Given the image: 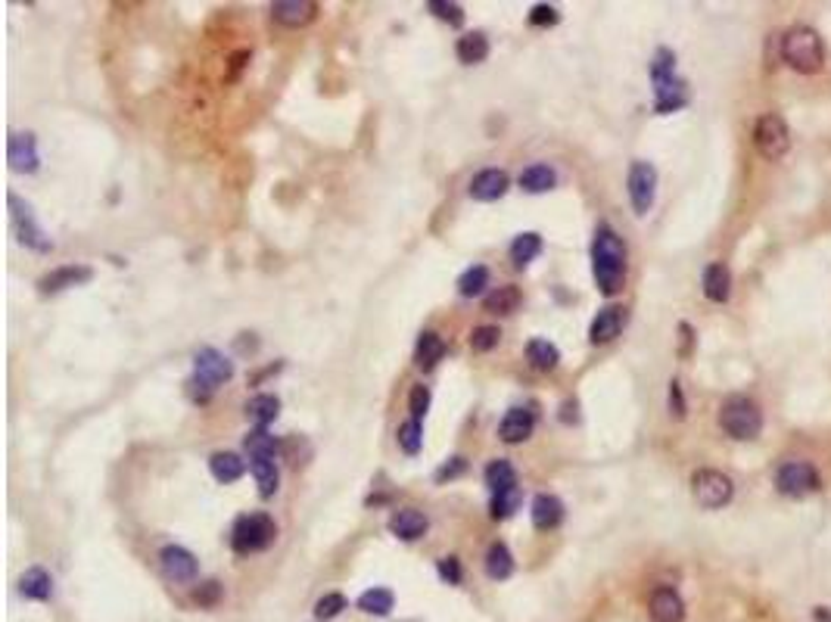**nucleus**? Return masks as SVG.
I'll use <instances>...</instances> for the list:
<instances>
[{"instance_id": "nucleus-41", "label": "nucleus", "mask_w": 831, "mask_h": 622, "mask_svg": "<svg viewBox=\"0 0 831 622\" xmlns=\"http://www.w3.org/2000/svg\"><path fill=\"white\" fill-rule=\"evenodd\" d=\"M499 339H501V330L499 327H493V324H483V327H474V333H470V349L474 352H493L495 345H499Z\"/></svg>"}, {"instance_id": "nucleus-33", "label": "nucleus", "mask_w": 831, "mask_h": 622, "mask_svg": "<svg viewBox=\"0 0 831 622\" xmlns=\"http://www.w3.org/2000/svg\"><path fill=\"white\" fill-rule=\"evenodd\" d=\"M250 470H253V476H256V486H259L261 498H271L274 492H278L280 473H278V464H274V457H253Z\"/></svg>"}, {"instance_id": "nucleus-23", "label": "nucleus", "mask_w": 831, "mask_h": 622, "mask_svg": "<svg viewBox=\"0 0 831 622\" xmlns=\"http://www.w3.org/2000/svg\"><path fill=\"white\" fill-rule=\"evenodd\" d=\"M442 355H446V339L433 330H424L415 345V364L421 371H433L442 362Z\"/></svg>"}, {"instance_id": "nucleus-4", "label": "nucleus", "mask_w": 831, "mask_h": 622, "mask_svg": "<svg viewBox=\"0 0 831 622\" xmlns=\"http://www.w3.org/2000/svg\"><path fill=\"white\" fill-rule=\"evenodd\" d=\"M719 427L725 436L738 442H750L763 433V411L754 398L748 396H729L719 405Z\"/></svg>"}, {"instance_id": "nucleus-13", "label": "nucleus", "mask_w": 831, "mask_h": 622, "mask_svg": "<svg viewBox=\"0 0 831 622\" xmlns=\"http://www.w3.org/2000/svg\"><path fill=\"white\" fill-rule=\"evenodd\" d=\"M193 373L196 377H202L206 383L218 386V383H227V379L234 377V362L231 358H225L218 349H212V345H206V349H200L193 355Z\"/></svg>"}, {"instance_id": "nucleus-40", "label": "nucleus", "mask_w": 831, "mask_h": 622, "mask_svg": "<svg viewBox=\"0 0 831 622\" xmlns=\"http://www.w3.org/2000/svg\"><path fill=\"white\" fill-rule=\"evenodd\" d=\"M427 10L433 13L436 19L449 22L451 29H461V25H464V6L461 4H449V0H430Z\"/></svg>"}, {"instance_id": "nucleus-12", "label": "nucleus", "mask_w": 831, "mask_h": 622, "mask_svg": "<svg viewBox=\"0 0 831 622\" xmlns=\"http://www.w3.org/2000/svg\"><path fill=\"white\" fill-rule=\"evenodd\" d=\"M626 309L623 305H607V309H601L595 314V320L588 324V343L592 345H604V343H613V339L623 333L626 327Z\"/></svg>"}, {"instance_id": "nucleus-43", "label": "nucleus", "mask_w": 831, "mask_h": 622, "mask_svg": "<svg viewBox=\"0 0 831 622\" xmlns=\"http://www.w3.org/2000/svg\"><path fill=\"white\" fill-rule=\"evenodd\" d=\"M430 402H433V396H430V389L427 386H415L411 389V396H408V411H411V421H424L427 417V411H430Z\"/></svg>"}, {"instance_id": "nucleus-34", "label": "nucleus", "mask_w": 831, "mask_h": 622, "mask_svg": "<svg viewBox=\"0 0 831 622\" xmlns=\"http://www.w3.org/2000/svg\"><path fill=\"white\" fill-rule=\"evenodd\" d=\"M392 607H396V594L390 588H368L358 598V610L368 613V617H390Z\"/></svg>"}, {"instance_id": "nucleus-31", "label": "nucleus", "mask_w": 831, "mask_h": 622, "mask_svg": "<svg viewBox=\"0 0 831 622\" xmlns=\"http://www.w3.org/2000/svg\"><path fill=\"white\" fill-rule=\"evenodd\" d=\"M554 184H558V175H554V168L545 166V162H535V166L520 172V187L527 190V193H548Z\"/></svg>"}, {"instance_id": "nucleus-22", "label": "nucleus", "mask_w": 831, "mask_h": 622, "mask_svg": "<svg viewBox=\"0 0 831 622\" xmlns=\"http://www.w3.org/2000/svg\"><path fill=\"white\" fill-rule=\"evenodd\" d=\"M704 296L710 299V302H716V305L729 302V296H732V274H729V268H725L723 261H710V265L704 268Z\"/></svg>"}, {"instance_id": "nucleus-9", "label": "nucleus", "mask_w": 831, "mask_h": 622, "mask_svg": "<svg viewBox=\"0 0 831 622\" xmlns=\"http://www.w3.org/2000/svg\"><path fill=\"white\" fill-rule=\"evenodd\" d=\"M754 143L760 149L763 159H782L791 149V128L778 113H767L757 119L754 128Z\"/></svg>"}, {"instance_id": "nucleus-19", "label": "nucleus", "mask_w": 831, "mask_h": 622, "mask_svg": "<svg viewBox=\"0 0 831 622\" xmlns=\"http://www.w3.org/2000/svg\"><path fill=\"white\" fill-rule=\"evenodd\" d=\"M533 430H535L533 408H511L499 423V439L508 445H520L533 436Z\"/></svg>"}, {"instance_id": "nucleus-47", "label": "nucleus", "mask_w": 831, "mask_h": 622, "mask_svg": "<svg viewBox=\"0 0 831 622\" xmlns=\"http://www.w3.org/2000/svg\"><path fill=\"white\" fill-rule=\"evenodd\" d=\"M436 573H440V579L449 582V585H461V579H464L461 563H458V558H442V560H436Z\"/></svg>"}, {"instance_id": "nucleus-14", "label": "nucleus", "mask_w": 831, "mask_h": 622, "mask_svg": "<svg viewBox=\"0 0 831 622\" xmlns=\"http://www.w3.org/2000/svg\"><path fill=\"white\" fill-rule=\"evenodd\" d=\"M159 567L162 573H166V579L172 582H193L196 579V558L187 548L181 545H166L159 551Z\"/></svg>"}, {"instance_id": "nucleus-5", "label": "nucleus", "mask_w": 831, "mask_h": 622, "mask_svg": "<svg viewBox=\"0 0 831 622\" xmlns=\"http://www.w3.org/2000/svg\"><path fill=\"white\" fill-rule=\"evenodd\" d=\"M274 539H278V526H274V520L268 514H246L231 529V548L240 558L265 551Z\"/></svg>"}, {"instance_id": "nucleus-38", "label": "nucleus", "mask_w": 831, "mask_h": 622, "mask_svg": "<svg viewBox=\"0 0 831 622\" xmlns=\"http://www.w3.org/2000/svg\"><path fill=\"white\" fill-rule=\"evenodd\" d=\"M396 442H398V448H402L405 455L415 457L417 451L424 448V427H421V421H405V423H398Z\"/></svg>"}, {"instance_id": "nucleus-48", "label": "nucleus", "mask_w": 831, "mask_h": 622, "mask_svg": "<svg viewBox=\"0 0 831 622\" xmlns=\"http://www.w3.org/2000/svg\"><path fill=\"white\" fill-rule=\"evenodd\" d=\"M187 392H191V398H193L196 405H206L209 398H212L215 386H212V383H206V379H202V377H196V373H193V377L187 379Z\"/></svg>"}, {"instance_id": "nucleus-35", "label": "nucleus", "mask_w": 831, "mask_h": 622, "mask_svg": "<svg viewBox=\"0 0 831 622\" xmlns=\"http://www.w3.org/2000/svg\"><path fill=\"white\" fill-rule=\"evenodd\" d=\"M244 448L250 451V457H278L280 442L271 433H268V427H256V430H250V433H246Z\"/></svg>"}, {"instance_id": "nucleus-45", "label": "nucleus", "mask_w": 831, "mask_h": 622, "mask_svg": "<svg viewBox=\"0 0 831 622\" xmlns=\"http://www.w3.org/2000/svg\"><path fill=\"white\" fill-rule=\"evenodd\" d=\"M221 594H225V592H221V582L218 579H209V582H202V585L193 592V601L200 607H215L221 601Z\"/></svg>"}, {"instance_id": "nucleus-42", "label": "nucleus", "mask_w": 831, "mask_h": 622, "mask_svg": "<svg viewBox=\"0 0 831 622\" xmlns=\"http://www.w3.org/2000/svg\"><path fill=\"white\" fill-rule=\"evenodd\" d=\"M343 610H346V598H343L339 592H330V594H324V598H318V604H315V619H318V622L337 619Z\"/></svg>"}, {"instance_id": "nucleus-20", "label": "nucleus", "mask_w": 831, "mask_h": 622, "mask_svg": "<svg viewBox=\"0 0 831 622\" xmlns=\"http://www.w3.org/2000/svg\"><path fill=\"white\" fill-rule=\"evenodd\" d=\"M386 526H390V533L396 535V539L417 541V539H424V535H427L430 520L421 514V510L405 507V510H396V514L390 516V523H386Z\"/></svg>"}, {"instance_id": "nucleus-36", "label": "nucleus", "mask_w": 831, "mask_h": 622, "mask_svg": "<svg viewBox=\"0 0 831 622\" xmlns=\"http://www.w3.org/2000/svg\"><path fill=\"white\" fill-rule=\"evenodd\" d=\"M539 252H542V237L535 231H527V234H520V237H514V243H511L514 268H527Z\"/></svg>"}, {"instance_id": "nucleus-37", "label": "nucleus", "mask_w": 831, "mask_h": 622, "mask_svg": "<svg viewBox=\"0 0 831 622\" xmlns=\"http://www.w3.org/2000/svg\"><path fill=\"white\" fill-rule=\"evenodd\" d=\"M486 286H489V268L486 265H470L467 271L458 277V293H461L464 299L480 296Z\"/></svg>"}, {"instance_id": "nucleus-28", "label": "nucleus", "mask_w": 831, "mask_h": 622, "mask_svg": "<svg viewBox=\"0 0 831 622\" xmlns=\"http://www.w3.org/2000/svg\"><path fill=\"white\" fill-rule=\"evenodd\" d=\"M520 302H523V296H520V290H517L514 284H505V286H495L493 293H486V299H483V309H486L489 314H514L517 309H520Z\"/></svg>"}, {"instance_id": "nucleus-3", "label": "nucleus", "mask_w": 831, "mask_h": 622, "mask_svg": "<svg viewBox=\"0 0 831 622\" xmlns=\"http://www.w3.org/2000/svg\"><path fill=\"white\" fill-rule=\"evenodd\" d=\"M782 60L794 72L813 75L826 63V44H822L819 31L810 25H791L782 35Z\"/></svg>"}, {"instance_id": "nucleus-50", "label": "nucleus", "mask_w": 831, "mask_h": 622, "mask_svg": "<svg viewBox=\"0 0 831 622\" xmlns=\"http://www.w3.org/2000/svg\"><path fill=\"white\" fill-rule=\"evenodd\" d=\"M579 421V405L573 402V398H567L564 405H561V423H576Z\"/></svg>"}, {"instance_id": "nucleus-25", "label": "nucleus", "mask_w": 831, "mask_h": 622, "mask_svg": "<svg viewBox=\"0 0 831 622\" xmlns=\"http://www.w3.org/2000/svg\"><path fill=\"white\" fill-rule=\"evenodd\" d=\"M209 470H212V476L218 482L231 486V482H237L240 476L246 473V461L237 451H215V455L209 457Z\"/></svg>"}, {"instance_id": "nucleus-39", "label": "nucleus", "mask_w": 831, "mask_h": 622, "mask_svg": "<svg viewBox=\"0 0 831 622\" xmlns=\"http://www.w3.org/2000/svg\"><path fill=\"white\" fill-rule=\"evenodd\" d=\"M520 501H523L520 486L508 489V492H495L493 504H489V514H493V520H508V516H511L514 510L520 507Z\"/></svg>"}, {"instance_id": "nucleus-29", "label": "nucleus", "mask_w": 831, "mask_h": 622, "mask_svg": "<svg viewBox=\"0 0 831 622\" xmlns=\"http://www.w3.org/2000/svg\"><path fill=\"white\" fill-rule=\"evenodd\" d=\"M458 60L464 65H480L486 63L489 56V38L483 35V31H467L464 38H458V47H455Z\"/></svg>"}, {"instance_id": "nucleus-18", "label": "nucleus", "mask_w": 831, "mask_h": 622, "mask_svg": "<svg viewBox=\"0 0 831 622\" xmlns=\"http://www.w3.org/2000/svg\"><path fill=\"white\" fill-rule=\"evenodd\" d=\"M651 622H682L685 619V601L676 588H657L651 594V604H647Z\"/></svg>"}, {"instance_id": "nucleus-24", "label": "nucleus", "mask_w": 831, "mask_h": 622, "mask_svg": "<svg viewBox=\"0 0 831 622\" xmlns=\"http://www.w3.org/2000/svg\"><path fill=\"white\" fill-rule=\"evenodd\" d=\"M19 594H22L25 601H50V594H54V579H50V573L44 567L25 569L22 579H19Z\"/></svg>"}, {"instance_id": "nucleus-17", "label": "nucleus", "mask_w": 831, "mask_h": 622, "mask_svg": "<svg viewBox=\"0 0 831 622\" xmlns=\"http://www.w3.org/2000/svg\"><path fill=\"white\" fill-rule=\"evenodd\" d=\"M318 4L315 0H278L271 4V19L287 29H303V25L315 22Z\"/></svg>"}, {"instance_id": "nucleus-10", "label": "nucleus", "mask_w": 831, "mask_h": 622, "mask_svg": "<svg viewBox=\"0 0 831 622\" xmlns=\"http://www.w3.org/2000/svg\"><path fill=\"white\" fill-rule=\"evenodd\" d=\"M626 190H630V202L636 215H647L657 196V168L645 159H636L630 166V178H626Z\"/></svg>"}, {"instance_id": "nucleus-2", "label": "nucleus", "mask_w": 831, "mask_h": 622, "mask_svg": "<svg viewBox=\"0 0 831 622\" xmlns=\"http://www.w3.org/2000/svg\"><path fill=\"white\" fill-rule=\"evenodd\" d=\"M651 81H654V109L660 115H670L689 103V84L676 78V54L670 47H660L651 56Z\"/></svg>"}, {"instance_id": "nucleus-27", "label": "nucleus", "mask_w": 831, "mask_h": 622, "mask_svg": "<svg viewBox=\"0 0 831 622\" xmlns=\"http://www.w3.org/2000/svg\"><path fill=\"white\" fill-rule=\"evenodd\" d=\"M483 567H486V575L493 582L511 579V573H514L511 548H508L505 541H493V545H489V551H486V560H483Z\"/></svg>"}, {"instance_id": "nucleus-46", "label": "nucleus", "mask_w": 831, "mask_h": 622, "mask_svg": "<svg viewBox=\"0 0 831 622\" xmlns=\"http://www.w3.org/2000/svg\"><path fill=\"white\" fill-rule=\"evenodd\" d=\"M464 470H467V461H464L461 455H458V457H449V461L442 464L440 470H436V476H433V480L440 482V486H446V482L458 480V476H461Z\"/></svg>"}, {"instance_id": "nucleus-11", "label": "nucleus", "mask_w": 831, "mask_h": 622, "mask_svg": "<svg viewBox=\"0 0 831 622\" xmlns=\"http://www.w3.org/2000/svg\"><path fill=\"white\" fill-rule=\"evenodd\" d=\"M90 277H94V271H90L88 265H63V268H54L50 274H44V277L38 280V290H41V296H56V293L72 290V286L90 284Z\"/></svg>"}, {"instance_id": "nucleus-49", "label": "nucleus", "mask_w": 831, "mask_h": 622, "mask_svg": "<svg viewBox=\"0 0 831 622\" xmlns=\"http://www.w3.org/2000/svg\"><path fill=\"white\" fill-rule=\"evenodd\" d=\"M685 411H689V405H685L682 383H679V379H673V383H670V414L682 421V417H685Z\"/></svg>"}, {"instance_id": "nucleus-51", "label": "nucleus", "mask_w": 831, "mask_h": 622, "mask_svg": "<svg viewBox=\"0 0 831 622\" xmlns=\"http://www.w3.org/2000/svg\"><path fill=\"white\" fill-rule=\"evenodd\" d=\"M813 619H816V622H831V610H828V607H816V610H813Z\"/></svg>"}, {"instance_id": "nucleus-26", "label": "nucleus", "mask_w": 831, "mask_h": 622, "mask_svg": "<svg viewBox=\"0 0 831 622\" xmlns=\"http://www.w3.org/2000/svg\"><path fill=\"white\" fill-rule=\"evenodd\" d=\"M527 362H529V368L533 371H539V373H548V371H554L561 364V349L558 345L552 343V339H529L527 343Z\"/></svg>"}, {"instance_id": "nucleus-15", "label": "nucleus", "mask_w": 831, "mask_h": 622, "mask_svg": "<svg viewBox=\"0 0 831 622\" xmlns=\"http://www.w3.org/2000/svg\"><path fill=\"white\" fill-rule=\"evenodd\" d=\"M508 187H511L508 172H501V168H483L480 175H474L467 193H470V200H476V202H495L508 193Z\"/></svg>"}, {"instance_id": "nucleus-32", "label": "nucleus", "mask_w": 831, "mask_h": 622, "mask_svg": "<svg viewBox=\"0 0 831 622\" xmlns=\"http://www.w3.org/2000/svg\"><path fill=\"white\" fill-rule=\"evenodd\" d=\"M483 480H486V486L495 492H508V489L517 486V470L511 461H505V457H495L493 464H489L486 470H483Z\"/></svg>"}, {"instance_id": "nucleus-30", "label": "nucleus", "mask_w": 831, "mask_h": 622, "mask_svg": "<svg viewBox=\"0 0 831 622\" xmlns=\"http://www.w3.org/2000/svg\"><path fill=\"white\" fill-rule=\"evenodd\" d=\"M246 417H250L256 427H268V423L278 421L280 414V398L278 396H268V392H261V396H253L250 402H246Z\"/></svg>"}, {"instance_id": "nucleus-21", "label": "nucleus", "mask_w": 831, "mask_h": 622, "mask_svg": "<svg viewBox=\"0 0 831 622\" xmlns=\"http://www.w3.org/2000/svg\"><path fill=\"white\" fill-rule=\"evenodd\" d=\"M533 526L539 529V533H552V529H558L561 523H564V501H561L558 495H535L533 498Z\"/></svg>"}, {"instance_id": "nucleus-6", "label": "nucleus", "mask_w": 831, "mask_h": 622, "mask_svg": "<svg viewBox=\"0 0 831 622\" xmlns=\"http://www.w3.org/2000/svg\"><path fill=\"white\" fill-rule=\"evenodd\" d=\"M819 489L822 476L810 461H784L775 470V492H782L784 498H803L819 492Z\"/></svg>"}, {"instance_id": "nucleus-44", "label": "nucleus", "mask_w": 831, "mask_h": 622, "mask_svg": "<svg viewBox=\"0 0 831 622\" xmlns=\"http://www.w3.org/2000/svg\"><path fill=\"white\" fill-rule=\"evenodd\" d=\"M558 22H561L558 6H552V4H535L533 10H529V25H535V29H548V25H558Z\"/></svg>"}, {"instance_id": "nucleus-1", "label": "nucleus", "mask_w": 831, "mask_h": 622, "mask_svg": "<svg viewBox=\"0 0 831 622\" xmlns=\"http://www.w3.org/2000/svg\"><path fill=\"white\" fill-rule=\"evenodd\" d=\"M592 274L604 296H617L626 284V243L611 225H601L592 240Z\"/></svg>"}, {"instance_id": "nucleus-7", "label": "nucleus", "mask_w": 831, "mask_h": 622, "mask_svg": "<svg viewBox=\"0 0 831 622\" xmlns=\"http://www.w3.org/2000/svg\"><path fill=\"white\" fill-rule=\"evenodd\" d=\"M10 212H13V231H16V240L25 249H31V252H41V255H47L50 249H54V240H50L47 231H44V227L35 221V215H31V206L19 200L16 193H10Z\"/></svg>"}, {"instance_id": "nucleus-8", "label": "nucleus", "mask_w": 831, "mask_h": 622, "mask_svg": "<svg viewBox=\"0 0 831 622\" xmlns=\"http://www.w3.org/2000/svg\"><path fill=\"white\" fill-rule=\"evenodd\" d=\"M691 495H695V501L701 504V507L719 510L735 498V482H732L725 473H719V470L707 467V470H698V473L691 476Z\"/></svg>"}, {"instance_id": "nucleus-16", "label": "nucleus", "mask_w": 831, "mask_h": 622, "mask_svg": "<svg viewBox=\"0 0 831 622\" xmlns=\"http://www.w3.org/2000/svg\"><path fill=\"white\" fill-rule=\"evenodd\" d=\"M6 159H10V168L13 172H22V175H31L38 172V162H41V156H38V141L35 134H10V147H6Z\"/></svg>"}]
</instances>
